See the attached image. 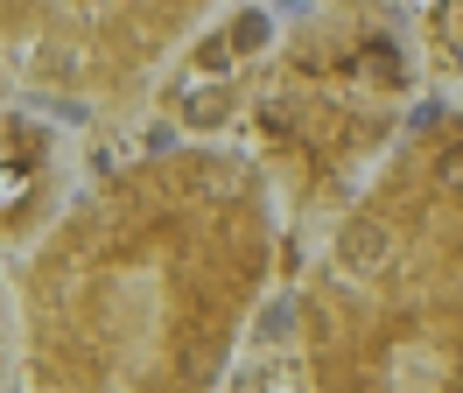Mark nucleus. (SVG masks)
I'll list each match as a JSON object with an SVG mask.
<instances>
[{
    "label": "nucleus",
    "mask_w": 463,
    "mask_h": 393,
    "mask_svg": "<svg viewBox=\"0 0 463 393\" xmlns=\"http://www.w3.org/2000/svg\"><path fill=\"white\" fill-rule=\"evenodd\" d=\"M253 43H267V14H239V28H232V50H253Z\"/></svg>",
    "instance_id": "obj_1"
}]
</instances>
